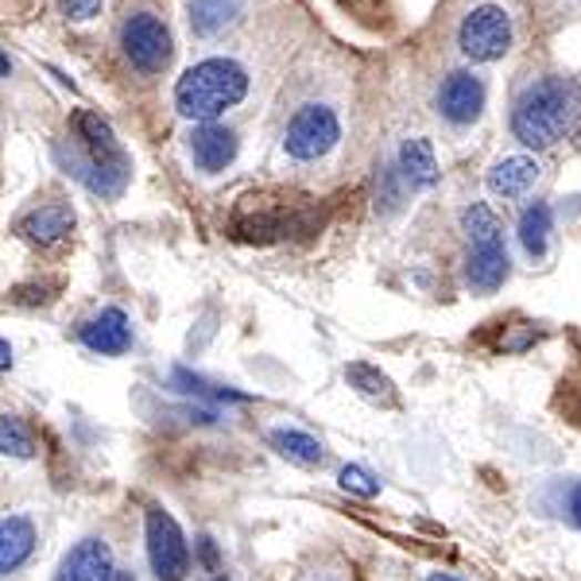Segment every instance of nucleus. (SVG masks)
<instances>
[{
	"instance_id": "obj_1",
	"label": "nucleus",
	"mask_w": 581,
	"mask_h": 581,
	"mask_svg": "<svg viewBox=\"0 0 581 581\" xmlns=\"http://www.w3.org/2000/svg\"><path fill=\"white\" fill-rule=\"evenodd\" d=\"M581 93L570 78H539L523 90L512 113V132L528 147H551L574 129Z\"/></svg>"
},
{
	"instance_id": "obj_2",
	"label": "nucleus",
	"mask_w": 581,
	"mask_h": 581,
	"mask_svg": "<svg viewBox=\"0 0 581 581\" xmlns=\"http://www.w3.org/2000/svg\"><path fill=\"white\" fill-rule=\"evenodd\" d=\"M248 93V70L237 59H202L179 78L175 109L194 124H214Z\"/></svg>"
},
{
	"instance_id": "obj_3",
	"label": "nucleus",
	"mask_w": 581,
	"mask_h": 581,
	"mask_svg": "<svg viewBox=\"0 0 581 581\" xmlns=\"http://www.w3.org/2000/svg\"><path fill=\"white\" fill-rule=\"evenodd\" d=\"M74 147L82 152V160H90L101 175H109L116 186H129V175H132V160L129 152L121 147L116 140L113 124L105 121L101 113H90V109H78L74 113Z\"/></svg>"
},
{
	"instance_id": "obj_4",
	"label": "nucleus",
	"mask_w": 581,
	"mask_h": 581,
	"mask_svg": "<svg viewBox=\"0 0 581 581\" xmlns=\"http://www.w3.org/2000/svg\"><path fill=\"white\" fill-rule=\"evenodd\" d=\"M144 536H147V562L160 581H183L191 574V543H186L183 528L175 516L163 508H147L144 516Z\"/></svg>"
},
{
	"instance_id": "obj_5",
	"label": "nucleus",
	"mask_w": 581,
	"mask_h": 581,
	"mask_svg": "<svg viewBox=\"0 0 581 581\" xmlns=\"http://www.w3.org/2000/svg\"><path fill=\"white\" fill-rule=\"evenodd\" d=\"M121 47H124V59H129L140 74H163V70L171 67V54H175L167 23L152 12H136L124 20Z\"/></svg>"
},
{
	"instance_id": "obj_6",
	"label": "nucleus",
	"mask_w": 581,
	"mask_h": 581,
	"mask_svg": "<svg viewBox=\"0 0 581 581\" xmlns=\"http://www.w3.org/2000/svg\"><path fill=\"white\" fill-rule=\"evenodd\" d=\"M342 140V121L329 105H303L290 116L287 132H284V147L290 160L298 163H314L326 152H334V144Z\"/></svg>"
},
{
	"instance_id": "obj_7",
	"label": "nucleus",
	"mask_w": 581,
	"mask_h": 581,
	"mask_svg": "<svg viewBox=\"0 0 581 581\" xmlns=\"http://www.w3.org/2000/svg\"><path fill=\"white\" fill-rule=\"evenodd\" d=\"M458 43L466 51V59L473 62H497L512 47V16L500 4H481L461 20Z\"/></svg>"
},
{
	"instance_id": "obj_8",
	"label": "nucleus",
	"mask_w": 581,
	"mask_h": 581,
	"mask_svg": "<svg viewBox=\"0 0 581 581\" xmlns=\"http://www.w3.org/2000/svg\"><path fill=\"white\" fill-rule=\"evenodd\" d=\"M237 132L225 129V124H194L191 136H186V152L191 163L202 175H222L233 160H237Z\"/></svg>"
},
{
	"instance_id": "obj_9",
	"label": "nucleus",
	"mask_w": 581,
	"mask_h": 581,
	"mask_svg": "<svg viewBox=\"0 0 581 581\" xmlns=\"http://www.w3.org/2000/svg\"><path fill=\"white\" fill-rule=\"evenodd\" d=\"M116 574L113 567V547L101 536H85L82 543H74L62 554L59 570L51 581H109Z\"/></svg>"
},
{
	"instance_id": "obj_10",
	"label": "nucleus",
	"mask_w": 581,
	"mask_h": 581,
	"mask_svg": "<svg viewBox=\"0 0 581 581\" xmlns=\"http://www.w3.org/2000/svg\"><path fill=\"white\" fill-rule=\"evenodd\" d=\"M78 342L98 357H121L132 349V322L121 306H105L101 314H93L90 322L78 326Z\"/></svg>"
},
{
	"instance_id": "obj_11",
	"label": "nucleus",
	"mask_w": 581,
	"mask_h": 581,
	"mask_svg": "<svg viewBox=\"0 0 581 581\" xmlns=\"http://www.w3.org/2000/svg\"><path fill=\"white\" fill-rule=\"evenodd\" d=\"M485 109V82L469 70H453L438 85V113L450 124H473Z\"/></svg>"
},
{
	"instance_id": "obj_12",
	"label": "nucleus",
	"mask_w": 581,
	"mask_h": 581,
	"mask_svg": "<svg viewBox=\"0 0 581 581\" xmlns=\"http://www.w3.org/2000/svg\"><path fill=\"white\" fill-rule=\"evenodd\" d=\"M39 528L31 516H0V578L16 574L35 554Z\"/></svg>"
},
{
	"instance_id": "obj_13",
	"label": "nucleus",
	"mask_w": 581,
	"mask_h": 581,
	"mask_svg": "<svg viewBox=\"0 0 581 581\" xmlns=\"http://www.w3.org/2000/svg\"><path fill=\"white\" fill-rule=\"evenodd\" d=\"M70 230H74V210H70L67 202H51V206L31 210L20 222V233L39 248H51L59 245V241H67Z\"/></svg>"
},
{
	"instance_id": "obj_14",
	"label": "nucleus",
	"mask_w": 581,
	"mask_h": 581,
	"mask_svg": "<svg viewBox=\"0 0 581 581\" xmlns=\"http://www.w3.org/2000/svg\"><path fill=\"white\" fill-rule=\"evenodd\" d=\"M508 272H512V261H508V248L504 245L469 248V261H466L469 290H477V295H492V290L504 287Z\"/></svg>"
},
{
	"instance_id": "obj_15",
	"label": "nucleus",
	"mask_w": 581,
	"mask_h": 581,
	"mask_svg": "<svg viewBox=\"0 0 581 581\" xmlns=\"http://www.w3.org/2000/svg\"><path fill=\"white\" fill-rule=\"evenodd\" d=\"M536 179H539V160H531V155H504L500 163H492L485 183H489V191L497 198H523L536 186Z\"/></svg>"
},
{
	"instance_id": "obj_16",
	"label": "nucleus",
	"mask_w": 581,
	"mask_h": 581,
	"mask_svg": "<svg viewBox=\"0 0 581 581\" xmlns=\"http://www.w3.org/2000/svg\"><path fill=\"white\" fill-rule=\"evenodd\" d=\"M245 8V0H186V16H191V31L198 39H214L225 28H233Z\"/></svg>"
},
{
	"instance_id": "obj_17",
	"label": "nucleus",
	"mask_w": 581,
	"mask_h": 581,
	"mask_svg": "<svg viewBox=\"0 0 581 581\" xmlns=\"http://www.w3.org/2000/svg\"><path fill=\"white\" fill-rule=\"evenodd\" d=\"M399 179L415 191H427V186L438 183V160H435V147L427 140H404L399 147Z\"/></svg>"
},
{
	"instance_id": "obj_18",
	"label": "nucleus",
	"mask_w": 581,
	"mask_h": 581,
	"mask_svg": "<svg viewBox=\"0 0 581 581\" xmlns=\"http://www.w3.org/2000/svg\"><path fill=\"white\" fill-rule=\"evenodd\" d=\"M268 442H272V450H276L279 458L295 461V466H303V469H314V466H322V461H326V446H322L314 435H306V430L276 427L268 435Z\"/></svg>"
},
{
	"instance_id": "obj_19",
	"label": "nucleus",
	"mask_w": 581,
	"mask_h": 581,
	"mask_svg": "<svg viewBox=\"0 0 581 581\" xmlns=\"http://www.w3.org/2000/svg\"><path fill=\"white\" fill-rule=\"evenodd\" d=\"M461 230L469 237V248H489V245H504V225L492 214L485 202H473V206L461 214Z\"/></svg>"
},
{
	"instance_id": "obj_20",
	"label": "nucleus",
	"mask_w": 581,
	"mask_h": 581,
	"mask_svg": "<svg viewBox=\"0 0 581 581\" xmlns=\"http://www.w3.org/2000/svg\"><path fill=\"white\" fill-rule=\"evenodd\" d=\"M345 380H349L353 388H357L365 399H373V404H384V407L396 404V384H391L388 376H384L376 365H365V360H353V365L345 368Z\"/></svg>"
},
{
	"instance_id": "obj_21",
	"label": "nucleus",
	"mask_w": 581,
	"mask_h": 581,
	"mask_svg": "<svg viewBox=\"0 0 581 581\" xmlns=\"http://www.w3.org/2000/svg\"><path fill=\"white\" fill-rule=\"evenodd\" d=\"M39 442H35V430L28 427V419L20 415H0V458H35Z\"/></svg>"
},
{
	"instance_id": "obj_22",
	"label": "nucleus",
	"mask_w": 581,
	"mask_h": 581,
	"mask_svg": "<svg viewBox=\"0 0 581 581\" xmlns=\"http://www.w3.org/2000/svg\"><path fill=\"white\" fill-rule=\"evenodd\" d=\"M547 237H551V206L547 202H536V206L523 210L520 217V245L528 256H543L547 253Z\"/></svg>"
},
{
	"instance_id": "obj_23",
	"label": "nucleus",
	"mask_w": 581,
	"mask_h": 581,
	"mask_svg": "<svg viewBox=\"0 0 581 581\" xmlns=\"http://www.w3.org/2000/svg\"><path fill=\"white\" fill-rule=\"evenodd\" d=\"M175 384L183 391H191V396H210V399H230V404H245V391H233V388H217V384H210V380H202V376H194V373H186V368H175Z\"/></svg>"
},
{
	"instance_id": "obj_24",
	"label": "nucleus",
	"mask_w": 581,
	"mask_h": 581,
	"mask_svg": "<svg viewBox=\"0 0 581 581\" xmlns=\"http://www.w3.org/2000/svg\"><path fill=\"white\" fill-rule=\"evenodd\" d=\"M337 485H342L345 492H353V497H365V500L380 497V481L360 466H345L342 473H337Z\"/></svg>"
},
{
	"instance_id": "obj_25",
	"label": "nucleus",
	"mask_w": 581,
	"mask_h": 581,
	"mask_svg": "<svg viewBox=\"0 0 581 581\" xmlns=\"http://www.w3.org/2000/svg\"><path fill=\"white\" fill-rule=\"evenodd\" d=\"M59 4L70 20H93L101 12V0H59Z\"/></svg>"
},
{
	"instance_id": "obj_26",
	"label": "nucleus",
	"mask_w": 581,
	"mask_h": 581,
	"mask_svg": "<svg viewBox=\"0 0 581 581\" xmlns=\"http://www.w3.org/2000/svg\"><path fill=\"white\" fill-rule=\"evenodd\" d=\"M562 516H567V520L581 531V481L570 485V492L562 497Z\"/></svg>"
},
{
	"instance_id": "obj_27",
	"label": "nucleus",
	"mask_w": 581,
	"mask_h": 581,
	"mask_svg": "<svg viewBox=\"0 0 581 581\" xmlns=\"http://www.w3.org/2000/svg\"><path fill=\"white\" fill-rule=\"evenodd\" d=\"M198 559H202V567L206 570H217V543L210 536L198 539Z\"/></svg>"
},
{
	"instance_id": "obj_28",
	"label": "nucleus",
	"mask_w": 581,
	"mask_h": 581,
	"mask_svg": "<svg viewBox=\"0 0 581 581\" xmlns=\"http://www.w3.org/2000/svg\"><path fill=\"white\" fill-rule=\"evenodd\" d=\"M8 368H12V345L0 337V373H8Z\"/></svg>"
},
{
	"instance_id": "obj_29",
	"label": "nucleus",
	"mask_w": 581,
	"mask_h": 581,
	"mask_svg": "<svg viewBox=\"0 0 581 581\" xmlns=\"http://www.w3.org/2000/svg\"><path fill=\"white\" fill-rule=\"evenodd\" d=\"M8 74H12V62H8V54L0 51V78H8Z\"/></svg>"
},
{
	"instance_id": "obj_30",
	"label": "nucleus",
	"mask_w": 581,
	"mask_h": 581,
	"mask_svg": "<svg viewBox=\"0 0 581 581\" xmlns=\"http://www.w3.org/2000/svg\"><path fill=\"white\" fill-rule=\"evenodd\" d=\"M109 581H136V578H132V570H116V574L109 578Z\"/></svg>"
},
{
	"instance_id": "obj_31",
	"label": "nucleus",
	"mask_w": 581,
	"mask_h": 581,
	"mask_svg": "<svg viewBox=\"0 0 581 581\" xmlns=\"http://www.w3.org/2000/svg\"><path fill=\"white\" fill-rule=\"evenodd\" d=\"M427 581H461V578H453V574H430Z\"/></svg>"
},
{
	"instance_id": "obj_32",
	"label": "nucleus",
	"mask_w": 581,
	"mask_h": 581,
	"mask_svg": "<svg viewBox=\"0 0 581 581\" xmlns=\"http://www.w3.org/2000/svg\"><path fill=\"white\" fill-rule=\"evenodd\" d=\"M210 581H230V578H210Z\"/></svg>"
},
{
	"instance_id": "obj_33",
	"label": "nucleus",
	"mask_w": 581,
	"mask_h": 581,
	"mask_svg": "<svg viewBox=\"0 0 581 581\" xmlns=\"http://www.w3.org/2000/svg\"><path fill=\"white\" fill-rule=\"evenodd\" d=\"M314 581H334V578H314Z\"/></svg>"
}]
</instances>
